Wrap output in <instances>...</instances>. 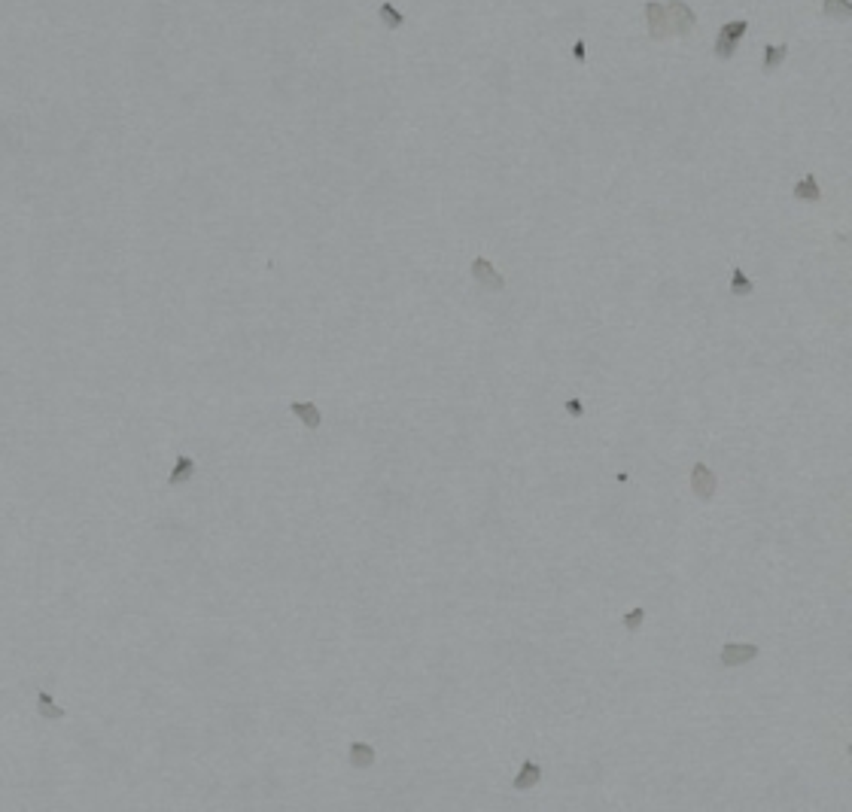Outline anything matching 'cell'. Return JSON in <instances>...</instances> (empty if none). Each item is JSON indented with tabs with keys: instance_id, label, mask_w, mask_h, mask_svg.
<instances>
[{
	"instance_id": "obj_10",
	"label": "cell",
	"mask_w": 852,
	"mask_h": 812,
	"mask_svg": "<svg viewBox=\"0 0 852 812\" xmlns=\"http://www.w3.org/2000/svg\"><path fill=\"white\" fill-rule=\"evenodd\" d=\"M351 767H356V770H365V767H372L375 763V749L369 746V742H353L351 746Z\"/></svg>"
},
{
	"instance_id": "obj_9",
	"label": "cell",
	"mask_w": 852,
	"mask_h": 812,
	"mask_svg": "<svg viewBox=\"0 0 852 812\" xmlns=\"http://www.w3.org/2000/svg\"><path fill=\"white\" fill-rule=\"evenodd\" d=\"M289 411H293L308 429H317L320 423H323V414H320V408H317L314 402H293V405H289Z\"/></svg>"
},
{
	"instance_id": "obj_2",
	"label": "cell",
	"mask_w": 852,
	"mask_h": 812,
	"mask_svg": "<svg viewBox=\"0 0 852 812\" xmlns=\"http://www.w3.org/2000/svg\"><path fill=\"white\" fill-rule=\"evenodd\" d=\"M667 22H670V34L685 37V34L694 31L697 16H694V9L685 4V0H670V4H667Z\"/></svg>"
},
{
	"instance_id": "obj_17",
	"label": "cell",
	"mask_w": 852,
	"mask_h": 812,
	"mask_svg": "<svg viewBox=\"0 0 852 812\" xmlns=\"http://www.w3.org/2000/svg\"><path fill=\"white\" fill-rule=\"evenodd\" d=\"M643 621H645V608H633V612L624 615V627H627V630H639Z\"/></svg>"
},
{
	"instance_id": "obj_5",
	"label": "cell",
	"mask_w": 852,
	"mask_h": 812,
	"mask_svg": "<svg viewBox=\"0 0 852 812\" xmlns=\"http://www.w3.org/2000/svg\"><path fill=\"white\" fill-rule=\"evenodd\" d=\"M645 22H648V37H652V40L670 37V22H667V6L664 4L648 0L645 4Z\"/></svg>"
},
{
	"instance_id": "obj_3",
	"label": "cell",
	"mask_w": 852,
	"mask_h": 812,
	"mask_svg": "<svg viewBox=\"0 0 852 812\" xmlns=\"http://www.w3.org/2000/svg\"><path fill=\"white\" fill-rule=\"evenodd\" d=\"M715 490H719V478H715V472L706 466V462H694V469H691V493L700 502H710L715 496Z\"/></svg>"
},
{
	"instance_id": "obj_12",
	"label": "cell",
	"mask_w": 852,
	"mask_h": 812,
	"mask_svg": "<svg viewBox=\"0 0 852 812\" xmlns=\"http://www.w3.org/2000/svg\"><path fill=\"white\" fill-rule=\"evenodd\" d=\"M789 58V46H764V73H773L779 70L782 61Z\"/></svg>"
},
{
	"instance_id": "obj_13",
	"label": "cell",
	"mask_w": 852,
	"mask_h": 812,
	"mask_svg": "<svg viewBox=\"0 0 852 812\" xmlns=\"http://www.w3.org/2000/svg\"><path fill=\"white\" fill-rule=\"evenodd\" d=\"M822 13L828 18H834V22H849L852 18V4L849 0H825L822 4Z\"/></svg>"
},
{
	"instance_id": "obj_8",
	"label": "cell",
	"mask_w": 852,
	"mask_h": 812,
	"mask_svg": "<svg viewBox=\"0 0 852 812\" xmlns=\"http://www.w3.org/2000/svg\"><path fill=\"white\" fill-rule=\"evenodd\" d=\"M795 198L798 201H807V204H819L822 201V189H819V180L807 173V177H801L795 183Z\"/></svg>"
},
{
	"instance_id": "obj_4",
	"label": "cell",
	"mask_w": 852,
	"mask_h": 812,
	"mask_svg": "<svg viewBox=\"0 0 852 812\" xmlns=\"http://www.w3.org/2000/svg\"><path fill=\"white\" fill-rule=\"evenodd\" d=\"M758 657V645L752 642H724L722 651H719V663L724 670H731V666H746L749 660Z\"/></svg>"
},
{
	"instance_id": "obj_6",
	"label": "cell",
	"mask_w": 852,
	"mask_h": 812,
	"mask_svg": "<svg viewBox=\"0 0 852 812\" xmlns=\"http://www.w3.org/2000/svg\"><path fill=\"white\" fill-rule=\"evenodd\" d=\"M472 277L478 280V286L490 289V293H499V289H506V277H502L499 271L493 268L484 256H478L475 262H472Z\"/></svg>"
},
{
	"instance_id": "obj_18",
	"label": "cell",
	"mask_w": 852,
	"mask_h": 812,
	"mask_svg": "<svg viewBox=\"0 0 852 812\" xmlns=\"http://www.w3.org/2000/svg\"><path fill=\"white\" fill-rule=\"evenodd\" d=\"M566 411L573 414V417H582V414H585V408H582V402H578V399H569L566 402Z\"/></svg>"
},
{
	"instance_id": "obj_1",
	"label": "cell",
	"mask_w": 852,
	"mask_h": 812,
	"mask_svg": "<svg viewBox=\"0 0 852 812\" xmlns=\"http://www.w3.org/2000/svg\"><path fill=\"white\" fill-rule=\"evenodd\" d=\"M746 31H749V22H746V18H734V22L722 25L719 37H715V55H719L722 61H728V58L737 52V46L746 37Z\"/></svg>"
},
{
	"instance_id": "obj_15",
	"label": "cell",
	"mask_w": 852,
	"mask_h": 812,
	"mask_svg": "<svg viewBox=\"0 0 852 812\" xmlns=\"http://www.w3.org/2000/svg\"><path fill=\"white\" fill-rule=\"evenodd\" d=\"M377 16H381V22H384V27H390V31H396V27H402L405 25V16L396 9L390 0L387 4H381V9H377Z\"/></svg>"
},
{
	"instance_id": "obj_7",
	"label": "cell",
	"mask_w": 852,
	"mask_h": 812,
	"mask_svg": "<svg viewBox=\"0 0 852 812\" xmlns=\"http://www.w3.org/2000/svg\"><path fill=\"white\" fill-rule=\"evenodd\" d=\"M539 782H542V767L536 761H524V767H521V773L515 776L511 785H515V791H530V788H536Z\"/></svg>"
},
{
	"instance_id": "obj_16",
	"label": "cell",
	"mask_w": 852,
	"mask_h": 812,
	"mask_svg": "<svg viewBox=\"0 0 852 812\" xmlns=\"http://www.w3.org/2000/svg\"><path fill=\"white\" fill-rule=\"evenodd\" d=\"M731 293H734V295H752V293H755V283L743 274L740 268L731 271Z\"/></svg>"
},
{
	"instance_id": "obj_14",
	"label": "cell",
	"mask_w": 852,
	"mask_h": 812,
	"mask_svg": "<svg viewBox=\"0 0 852 812\" xmlns=\"http://www.w3.org/2000/svg\"><path fill=\"white\" fill-rule=\"evenodd\" d=\"M37 712H40L43 718H49V721H61L64 718V709H61V706H55V700L49 697V691H40V697H37Z\"/></svg>"
},
{
	"instance_id": "obj_11",
	"label": "cell",
	"mask_w": 852,
	"mask_h": 812,
	"mask_svg": "<svg viewBox=\"0 0 852 812\" xmlns=\"http://www.w3.org/2000/svg\"><path fill=\"white\" fill-rule=\"evenodd\" d=\"M192 475H195V462H192L189 457H177V466H174L168 484L180 487V484H186V481H192Z\"/></svg>"
},
{
	"instance_id": "obj_19",
	"label": "cell",
	"mask_w": 852,
	"mask_h": 812,
	"mask_svg": "<svg viewBox=\"0 0 852 812\" xmlns=\"http://www.w3.org/2000/svg\"><path fill=\"white\" fill-rule=\"evenodd\" d=\"M573 52H576V61H585V40H576V46H573Z\"/></svg>"
}]
</instances>
